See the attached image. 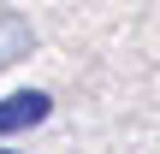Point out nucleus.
Instances as JSON below:
<instances>
[{
	"label": "nucleus",
	"instance_id": "obj_1",
	"mask_svg": "<svg viewBox=\"0 0 160 154\" xmlns=\"http://www.w3.org/2000/svg\"><path fill=\"white\" fill-rule=\"evenodd\" d=\"M48 107H53V101H48L42 89H18V95H6V101H0V137L42 125V119H48Z\"/></svg>",
	"mask_w": 160,
	"mask_h": 154
},
{
	"label": "nucleus",
	"instance_id": "obj_2",
	"mask_svg": "<svg viewBox=\"0 0 160 154\" xmlns=\"http://www.w3.org/2000/svg\"><path fill=\"white\" fill-rule=\"evenodd\" d=\"M0 154H18V148H0Z\"/></svg>",
	"mask_w": 160,
	"mask_h": 154
}]
</instances>
